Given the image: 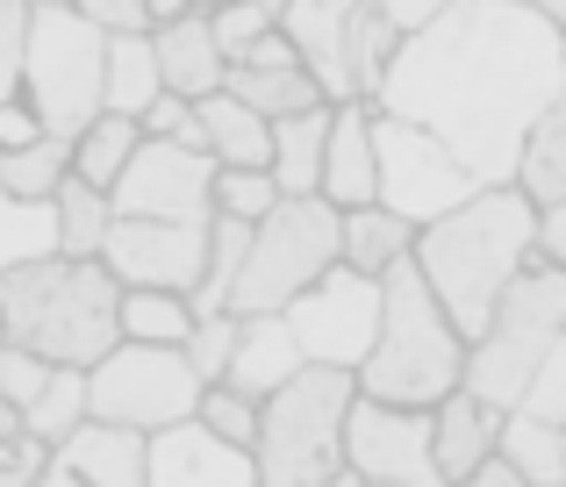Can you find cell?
<instances>
[{
  "instance_id": "cell-33",
  "label": "cell",
  "mask_w": 566,
  "mask_h": 487,
  "mask_svg": "<svg viewBox=\"0 0 566 487\" xmlns=\"http://www.w3.org/2000/svg\"><path fill=\"white\" fill-rule=\"evenodd\" d=\"M123 337L129 345H187L193 337V301L166 287H123Z\"/></svg>"
},
{
  "instance_id": "cell-20",
  "label": "cell",
  "mask_w": 566,
  "mask_h": 487,
  "mask_svg": "<svg viewBox=\"0 0 566 487\" xmlns=\"http://www.w3.org/2000/svg\"><path fill=\"white\" fill-rule=\"evenodd\" d=\"M323 201L366 209L380 201V158H374V100H345L331 115V151H323Z\"/></svg>"
},
{
  "instance_id": "cell-27",
  "label": "cell",
  "mask_w": 566,
  "mask_h": 487,
  "mask_svg": "<svg viewBox=\"0 0 566 487\" xmlns=\"http://www.w3.org/2000/svg\"><path fill=\"white\" fill-rule=\"evenodd\" d=\"M166 94V72H158V51H151V29H129V36H108V115H137Z\"/></svg>"
},
{
  "instance_id": "cell-18",
  "label": "cell",
  "mask_w": 566,
  "mask_h": 487,
  "mask_svg": "<svg viewBox=\"0 0 566 487\" xmlns=\"http://www.w3.org/2000/svg\"><path fill=\"white\" fill-rule=\"evenodd\" d=\"M151 51H158V72H166V94H180V100H208L230 80V57H222V43H216L208 8H187V14H172V22H158Z\"/></svg>"
},
{
  "instance_id": "cell-7",
  "label": "cell",
  "mask_w": 566,
  "mask_h": 487,
  "mask_svg": "<svg viewBox=\"0 0 566 487\" xmlns=\"http://www.w3.org/2000/svg\"><path fill=\"white\" fill-rule=\"evenodd\" d=\"M331 265H345V209H331L323 194H287L265 223H251V251H244V273H237L230 316H280Z\"/></svg>"
},
{
  "instance_id": "cell-31",
  "label": "cell",
  "mask_w": 566,
  "mask_h": 487,
  "mask_svg": "<svg viewBox=\"0 0 566 487\" xmlns=\"http://www.w3.org/2000/svg\"><path fill=\"white\" fill-rule=\"evenodd\" d=\"M86 423H94V402H86V373L80 366H57V373L43 380V394L22 409V431L43 437V445H65V437H80Z\"/></svg>"
},
{
  "instance_id": "cell-49",
  "label": "cell",
  "mask_w": 566,
  "mask_h": 487,
  "mask_svg": "<svg viewBox=\"0 0 566 487\" xmlns=\"http://www.w3.org/2000/svg\"><path fill=\"white\" fill-rule=\"evenodd\" d=\"M144 8H151V29H158V22H172V14H187V0H144Z\"/></svg>"
},
{
  "instance_id": "cell-47",
  "label": "cell",
  "mask_w": 566,
  "mask_h": 487,
  "mask_svg": "<svg viewBox=\"0 0 566 487\" xmlns=\"http://www.w3.org/2000/svg\"><path fill=\"white\" fill-rule=\"evenodd\" d=\"M545 258H559V265H566V209L545 215Z\"/></svg>"
},
{
  "instance_id": "cell-3",
  "label": "cell",
  "mask_w": 566,
  "mask_h": 487,
  "mask_svg": "<svg viewBox=\"0 0 566 487\" xmlns=\"http://www.w3.org/2000/svg\"><path fill=\"white\" fill-rule=\"evenodd\" d=\"M0 337L51 366H101L123 345V279L101 258H29L0 273Z\"/></svg>"
},
{
  "instance_id": "cell-48",
  "label": "cell",
  "mask_w": 566,
  "mask_h": 487,
  "mask_svg": "<svg viewBox=\"0 0 566 487\" xmlns=\"http://www.w3.org/2000/svg\"><path fill=\"white\" fill-rule=\"evenodd\" d=\"M516 8H531V14H545V22L566 29V0H516Z\"/></svg>"
},
{
  "instance_id": "cell-41",
  "label": "cell",
  "mask_w": 566,
  "mask_h": 487,
  "mask_svg": "<svg viewBox=\"0 0 566 487\" xmlns=\"http://www.w3.org/2000/svg\"><path fill=\"white\" fill-rule=\"evenodd\" d=\"M524 416H545V423H566V337L553 345V359L531 373L524 388Z\"/></svg>"
},
{
  "instance_id": "cell-42",
  "label": "cell",
  "mask_w": 566,
  "mask_h": 487,
  "mask_svg": "<svg viewBox=\"0 0 566 487\" xmlns=\"http://www.w3.org/2000/svg\"><path fill=\"white\" fill-rule=\"evenodd\" d=\"M51 452L57 445H43V437H29V431L0 437V487H36L43 466H51Z\"/></svg>"
},
{
  "instance_id": "cell-39",
  "label": "cell",
  "mask_w": 566,
  "mask_h": 487,
  "mask_svg": "<svg viewBox=\"0 0 566 487\" xmlns=\"http://www.w3.org/2000/svg\"><path fill=\"white\" fill-rule=\"evenodd\" d=\"M51 373H57L51 359H36V351H22V345L0 337V402H14V416L43 394V380H51Z\"/></svg>"
},
{
  "instance_id": "cell-17",
  "label": "cell",
  "mask_w": 566,
  "mask_h": 487,
  "mask_svg": "<svg viewBox=\"0 0 566 487\" xmlns=\"http://www.w3.org/2000/svg\"><path fill=\"white\" fill-rule=\"evenodd\" d=\"M222 94H237L244 108H259L265 123H287V115H302V108H323V86L308 80V65L294 57V43L280 36V29L237 57L230 80H222Z\"/></svg>"
},
{
  "instance_id": "cell-14",
  "label": "cell",
  "mask_w": 566,
  "mask_h": 487,
  "mask_svg": "<svg viewBox=\"0 0 566 487\" xmlns=\"http://www.w3.org/2000/svg\"><path fill=\"white\" fill-rule=\"evenodd\" d=\"M345 466L359 480L452 487V480L438 474V431H430V409H387V402H374V394H359V402H352Z\"/></svg>"
},
{
  "instance_id": "cell-53",
  "label": "cell",
  "mask_w": 566,
  "mask_h": 487,
  "mask_svg": "<svg viewBox=\"0 0 566 487\" xmlns=\"http://www.w3.org/2000/svg\"><path fill=\"white\" fill-rule=\"evenodd\" d=\"M187 8H216V0H187Z\"/></svg>"
},
{
  "instance_id": "cell-21",
  "label": "cell",
  "mask_w": 566,
  "mask_h": 487,
  "mask_svg": "<svg viewBox=\"0 0 566 487\" xmlns=\"http://www.w3.org/2000/svg\"><path fill=\"white\" fill-rule=\"evenodd\" d=\"M430 431H438V474L459 487L467 474H481V466L502 452V409H488L473 388H459V394H444V402L430 409Z\"/></svg>"
},
{
  "instance_id": "cell-25",
  "label": "cell",
  "mask_w": 566,
  "mask_h": 487,
  "mask_svg": "<svg viewBox=\"0 0 566 487\" xmlns=\"http://www.w3.org/2000/svg\"><path fill=\"white\" fill-rule=\"evenodd\" d=\"M409 251H416V223H401L395 209H380V201L345 209V265H352V273L387 279Z\"/></svg>"
},
{
  "instance_id": "cell-35",
  "label": "cell",
  "mask_w": 566,
  "mask_h": 487,
  "mask_svg": "<svg viewBox=\"0 0 566 487\" xmlns=\"http://www.w3.org/2000/svg\"><path fill=\"white\" fill-rule=\"evenodd\" d=\"M208 22H216V43H222V57H244L251 43H265L280 29V0H216L208 8Z\"/></svg>"
},
{
  "instance_id": "cell-16",
  "label": "cell",
  "mask_w": 566,
  "mask_h": 487,
  "mask_svg": "<svg viewBox=\"0 0 566 487\" xmlns=\"http://www.w3.org/2000/svg\"><path fill=\"white\" fill-rule=\"evenodd\" d=\"M144 487H259L244 445H222L208 423H172L144 437Z\"/></svg>"
},
{
  "instance_id": "cell-24",
  "label": "cell",
  "mask_w": 566,
  "mask_h": 487,
  "mask_svg": "<svg viewBox=\"0 0 566 487\" xmlns=\"http://www.w3.org/2000/svg\"><path fill=\"white\" fill-rule=\"evenodd\" d=\"M331 100L273 123V187L280 194H323V151H331Z\"/></svg>"
},
{
  "instance_id": "cell-15",
  "label": "cell",
  "mask_w": 566,
  "mask_h": 487,
  "mask_svg": "<svg viewBox=\"0 0 566 487\" xmlns=\"http://www.w3.org/2000/svg\"><path fill=\"white\" fill-rule=\"evenodd\" d=\"M123 287H166V294H193L208 273V223H144V215H115L108 244H101Z\"/></svg>"
},
{
  "instance_id": "cell-36",
  "label": "cell",
  "mask_w": 566,
  "mask_h": 487,
  "mask_svg": "<svg viewBox=\"0 0 566 487\" xmlns=\"http://www.w3.org/2000/svg\"><path fill=\"white\" fill-rule=\"evenodd\" d=\"M280 201H287V194L273 187V172H222V166H216V215H237V223H265Z\"/></svg>"
},
{
  "instance_id": "cell-6",
  "label": "cell",
  "mask_w": 566,
  "mask_h": 487,
  "mask_svg": "<svg viewBox=\"0 0 566 487\" xmlns=\"http://www.w3.org/2000/svg\"><path fill=\"white\" fill-rule=\"evenodd\" d=\"M559 337H566V265L538 251V258L516 273V287L502 294V308L488 316V330L467 345V388L481 394L488 409H502V416L524 409L531 373L553 359Z\"/></svg>"
},
{
  "instance_id": "cell-43",
  "label": "cell",
  "mask_w": 566,
  "mask_h": 487,
  "mask_svg": "<svg viewBox=\"0 0 566 487\" xmlns=\"http://www.w3.org/2000/svg\"><path fill=\"white\" fill-rule=\"evenodd\" d=\"M72 14H86L108 36H129V29H151V8L144 0H72Z\"/></svg>"
},
{
  "instance_id": "cell-44",
  "label": "cell",
  "mask_w": 566,
  "mask_h": 487,
  "mask_svg": "<svg viewBox=\"0 0 566 487\" xmlns=\"http://www.w3.org/2000/svg\"><path fill=\"white\" fill-rule=\"evenodd\" d=\"M444 8H452V0H380V14H387V22L401 29V36H416V29H430V22H438Z\"/></svg>"
},
{
  "instance_id": "cell-52",
  "label": "cell",
  "mask_w": 566,
  "mask_h": 487,
  "mask_svg": "<svg viewBox=\"0 0 566 487\" xmlns=\"http://www.w3.org/2000/svg\"><path fill=\"white\" fill-rule=\"evenodd\" d=\"M29 8H72V0H29Z\"/></svg>"
},
{
  "instance_id": "cell-54",
  "label": "cell",
  "mask_w": 566,
  "mask_h": 487,
  "mask_svg": "<svg viewBox=\"0 0 566 487\" xmlns=\"http://www.w3.org/2000/svg\"><path fill=\"white\" fill-rule=\"evenodd\" d=\"M366 487H395V480H366Z\"/></svg>"
},
{
  "instance_id": "cell-12",
  "label": "cell",
  "mask_w": 566,
  "mask_h": 487,
  "mask_svg": "<svg viewBox=\"0 0 566 487\" xmlns=\"http://www.w3.org/2000/svg\"><path fill=\"white\" fill-rule=\"evenodd\" d=\"M280 316H287V330H294V345H302L308 366L359 373L374 337H380V279L352 273V265H331V273H323L302 301H287Z\"/></svg>"
},
{
  "instance_id": "cell-46",
  "label": "cell",
  "mask_w": 566,
  "mask_h": 487,
  "mask_svg": "<svg viewBox=\"0 0 566 487\" xmlns=\"http://www.w3.org/2000/svg\"><path fill=\"white\" fill-rule=\"evenodd\" d=\"M459 487H531V480H524V474H516V466H510V459H502V452H495V459H488L481 474H467Z\"/></svg>"
},
{
  "instance_id": "cell-34",
  "label": "cell",
  "mask_w": 566,
  "mask_h": 487,
  "mask_svg": "<svg viewBox=\"0 0 566 487\" xmlns=\"http://www.w3.org/2000/svg\"><path fill=\"white\" fill-rule=\"evenodd\" d=\"M57 251V215H51V201H14L8 187H0V273H14V265H29V258H51Z\"/></svg>"
},
{
  "instance_id": "cell-40",
  "label": "cell",
  "mask_w": 566,
  "mask_h": 487,
  "mask_svg": "<svg viewBox=\"0 0 566 487\" xmlns=\"http://www.w3.org/2000/svg\"><path fill=\"white\" fill-rule=\"evenodd\" d=\"M29 0H0V100H22V51H29Z\"/></svg>"
},
{
  "instance_id": "cell-1",
  "label": "cell",
  "mask_w": 566,
  "mask_h": 487,
  "mask_svg": "<svg viewBox=\"0 0 566 487\" xmlns=\"http://www.w3.org/2000/svg\"><path fill=\"white\" fill-rule=\"evenodd\" d=\"M566 80V29L516 0H452L401 36L374 108L430 129L481 187H516L524 137Z\"/></svg>"
},
{
  "instance_id": "cell-51",
  "label": "cell",
  "mask_w": 566,
  "mask_h": 487,
  "mask_svg": "<svg viewBox=\"0 0 566 487\" xmlns=\"http://www.w3.org/2000/svg\"><path fill=\"white\" fill-rule=\"evenodd\" d=\"M323 487H366L359 474H352V466H345V474H337V480H323Z\"/></svg>"
},
{
  "instance_id": "cell-26",
  "label": "cell",
  "mask_w": 566,
  "mask_h": 487,
  "mask_svg": "<svg viewBox=\"0 0 566 487\" xmlns=\"http://www.w3.org/2000/svg\"><path fill=\"white\" fill-rule=\"evenodd\" d=\"M516 187L538 201L545 215L566 209V80L553 94V108L538 115V129L524 137V166H516Z\"/></svg>"
},
{
  "instance_id": "cell-45",
  "label": "cell",
  "mask_w": 566,
  "mask_h": 487,
  "mask_svg": "<svg viewBox=\"0 0 566 487\" xmlns=\"http://www.w3.org/2000/svg\"><path fill=\"white\" fill-rule=\"evenodd\" d=\"M29 137H43V123L29 115V100H0V151H22Z\"/></svg>"
},
{
  "instance_id": "cell-10",
  "label": "cell",
  "mask_w": 566,
  "mask_h": 487,
  "mask_svg": "<svg viewBox=\"0 0 566 487\" xmlns=\"http://www.w3.org/2000/svg\"><path fill=\"white\" fill-rule=\"evenodd\" d=\"M208 380L187 366V345H115L101 366H86V402H94V423L129 437H158L172 423L201 416Z\"/></svg>"
},
{
  "instance_id": "cell-50",
  "label": "cell",
  "mask_w": 566,
  "mask_h": 487,
  "mask_svg": "<svg viewBox=\"0 0 566 487\" xmlns=\"http://www.w3.org/2000/svg\"><path fill=\"white\" fill-rule=\"evenodd\" d=\"M22 431V416H14V402H0V437H14Z\"/></svg>"
},
{
  "instance_id": "cell-23",
  "label": "cell",
  "mask_w": 566,
  "mask_h": 487,
  "mask_svg": "<svg viewBox=\"0 0 566 487\" xmlns=\"http://www.w3.org/2000/svg\"><path fill=\"white\" fill-rule=\"evenodd\" d=\"M193 115H201V151L222 172H273V123L259 108H244L237 94H208L193 100Z\"/></svg>"
},
{
  "instance_id": "cell-38",
  "label": "cell",
  "mask_w": 566,
  "mask_h": 487,
  "mask_svg": "<svg viewBox=\"0 0 566 487\" xmlns=\"http://www.w3.org/2000/svg\"><path fill=\"white\" fill-rule=\"evenodd\" d=\"M230 359H237V316L222 308V316H193V337H187V366L216 388L222 373H230Z\"/></svg>"
},
{
  "instance_id": "cell-37",
  "label": "cell",
  "mask_w": 566,
  "mask_h": 487,
  "mask_svg": "<svg viewBox=\"0 0 566 487\" xmlns=\"http://www.w3.org/2000/svg\"><path fill=\"white\" fill-rule=\"evenodd\" d=\"M193 423H208L222 445H244L251 452V437H259V402H251L244 388H230V380H216V388L201 394V416H193Z\"/></svg>"
},
{
  "instance_id": "cell-29",
  "label": "cell",
  "mask_w": 566,
  "mask_h": 487,
  "mask_svg": "<svg viewBox=\"0 0 566 487\" xmlns=\"http://www.w3.org/2000/svg\"><path fill=\"white\" fill-rule=\"evenodd\" d=\"M51 215H57V251H65V258H101V244H108V230H115L108 187H86L80 172H72V180L57 187Z\"/></svg>"
},
{
  "instance_id": "cell-5",
  "label": "cell",
  "mask_w": 566,
  "mask_h": 487,
  "mask_svg": "<svg viewBox=\"0 0 566 487\" xmlns=\"http://www.w3.org/2000/svg\"><path fill=\"white\" fill-rule=\"evenodd\" d=\"M352 402H359V373H337V366H302L280 394H265L259 437H251L259 487H323L345 474Z\"/></svg>"
},
{
  "instance_id": "cell-22",
  "label": "cell",
  "mask_w": 566,
  "mask_h": 487,
  "mask_svg": "<svg viewBox=\"0 0 566 487\" xmlns=\"http://www.w3.org/2000/svg\"><path fill=\"white\" fill-rule=\"evenodd\" d=\"M302 345H294L287 316H237V359H230V388H244L251 402H265V394H280L294 373H302Z\"/></svg>"
},
{
  "instance_id": "cell-32",
  "label": "cell",
  "mask_w": 566,
  "mask_h": 487,
  "mask_svg": "<svg viewBox=\"0 0 566 487\" xmlns=\"http://www.w3.org/2000/svg\"><path fill=\"white\" fill-rule=\"evenodd\" d=\"M72 180V144L65 137H29L22 151H0V187L14 201H57V187Z\"/></svg>"
},
{
  "instance_id": "cell-8",
  "label": "cell",
  "mask_w": 566,
  "mask_h": 487,
  "mask_svg": "<svg viewBox=\"0 0 566 487\" xmlns=\"http://www.w3.org/2000/svg\"><path fill=\"white\" fill-rule=\"evenodd\" d=\"M280 36L294 43L331 108L374 100L401 51V29L380 14V0H280Z\"/></svg>"
},
{
  "instance_id": "cell-30",
  "label": "cell",
  "mask_w": 566,
  "mask_h": 487,
  "mask_svg": "<svg viewBox=\"0 0 566 487\" xmlns=\"http://www.w3.org/2000/svg\"><path fill=\"white\" fill-rule=\"evenodd\" d=\"M137 144H144L137 115H94V123L72 137V172H80L86 187H115V180H123V166L137 158Z\"/></svg>"
},
{
  "instance_id": "cell-2",
  "label": "cell",
  "mask_w": 566,
  "mask_h": 487,
  "mask_svg": "<svg viewBox=\"0 0 566 487\" xmlns=\"http://www.w3.org/2000/svg\"><path fill=\"white\" fill-rule=\"evenodd\" d=\"M545 251V209L524 187H481L467 209L438 215L416 230V273L444 301V316L467 330V345L488 330V316L502 308V294L516 287L531 258Z\"/></svg>"
},
{
  "instance_id": "cell-28",
  "label": "cell",
  "mask_w": 566,
  "mask_h": 487,
  "mask_svg": "<svg viewBox=\"0 0 566 487\" xmlns=\"http://www.w3.org/2000/svg\"><path fill=\"white\" fill-rule=\"evenodd\" d=\"M502 459H510L531 487H566V423L510 409V416H502Z\"/></svg>"
},
{
  "instance_id": "cell-9",
  "label": "cell",
  "mask_w": 566,
  "mask_h": 487,
  "mask_svg": "<svg viewBox=\"0 0 566 487\" xmlns=\"http://www.w3.org/2000/svg\"><path fill=\"white\" fill-rule=\"evenodd\" d=\"M108 29H94L72 8L29 14V51H22V100L43 123V137H80L94 115H108Z\"/></svg>"
},
{
  "instance_id": "cell-19",
  "label": "cell",
  "mask_w": 566,
  "mask_h": 487,
  "mask_svg": "<svg viewBox=\"0 0 566 487\" xmlns=\"http://www.w3.org/2000/svg\"><path fill=\"white\" fill-rule=\"evenodd\" d=\"M36 487H144V437L108 431V423H86L80 437L51 452Z\"/></svg>"
},
{
  "instance_id": "cell-13",
  "label": "cell",
  "mask_w": 566,
  "mask_h": 487,
  "mask_svg": "<svg viewBox=\"0 0 566 487\" xmlns=\"http://www.w3.org/2000/svg\"><path fill=\"white\" fill-rule=\"evenodd\" d=\"M108 201L115 215H144V223H216V158L193 144L144 137Z\"/></svg>"
},
{
  "instance_id": "cell-11",
  "label": "cell",
  "mask_w": 566,
  "mask_h": 487,
  "mask_svg": "<svg viewBox=\"0 0 566 487\" xmlns=\"http://www.w3.org/2000/svg\"><path fill=\"white\" fill-rule=\"evenodd\" d=\"M374 158H380V209H395L401 223H416V230L452 215V209H467V201L481 194V180H473L430 129L401 123V115H387V108H374Z\"/></svg>"
},
{
  "instance_id": "cell-4",
  "label": "cell",
  "mask_w": 566,
  "mask_h": 487,
  "mask_svg": "<svg viewBox=\"0 0 566 487\" xmlns=\"http://www.w3.org/2000/svg\"><path fill=\"white\" fill-rule=\"evenodd\" d=\"M459 388H467V330L423 287L416 258H401L380 279V337L359 366V394L387 409H438Z\"/></svg>"
}]
</instances>
